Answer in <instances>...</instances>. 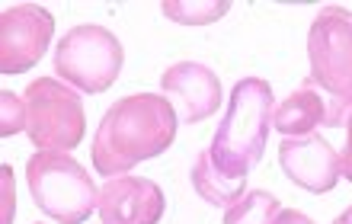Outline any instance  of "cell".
<instances>
[{
  "instance_id": "7a4b0ae2",
  "label": "cell",
  "mask_w": 352,
  "mask_h": 224,
  "mask_svg": "<svg viewBox=\"0 0 352 224\" xmlns=\"http://www.w3.org/2000/svg\"><path fill=\"white\" fill-rule=\"evenodd\" d=\"M272 87L260 77L237 80L221 125L212 138V164L234 179H247L266 154L272 128Z\"/></svg>"
},
{
  "instance_id": "5b68a950",
  "label": "cell",
  "mask_w": 352,
  "mask_h": 224,
  "mask_svg": "<svg viewBox=\"0 0 352 224\" xmlns=\"http://www.w3.org/2000/svg\"><path fill=\"white\" fill-rule=\"evenodd\" d=\"M125 48L106 26H74L55 48V71L84 93H106L122 74Z\"/></svg>"
},
{
  "instance_id": "277c9868",
  "label": "cell",
  "mask_w": 352,
  "mask_h": 224,
  "mask_svg": "<svg viewBox=\"0 0 352 224\" xmlns=\"http://www.w3.org/2000/svg\"><path fill=\"white\" fill-rule=\"evenodd\" d=\"M307 58L311 80L333 96L327 125L336 128L352 109V16L343 7H327L314 16L307 32Z\"/></svg>"
},
{
  "instance_id": "8fae6325",
  "label": "cell",
  "mask_w": 352,
  "mask_h": 224,
  "mask_svg": "<svg viewBox=\"0 0 352 224\" xmlns=\"http://www.w3.org/2000/svg\"><path fill=\"white\" fill-rule=\"evenodd\" d=\"M327 115H330V109L324 106V100L314 93V87L305 84L276 106L272 125L285 138H307V135H314L317 125H327Z\"/></svg>"
},
{
  "instance_id": "7c38bea8",
  "label": "cell",
  "mask_w": 352,
  "mask_h": 224,
  "mask_svg": "<svg viewBox=\"0 0 352 224\" xmlns=\"http://www.w3.org/2000/svg\"><path fill=\"white\" fill-rule=\"evenodd\" d=\"M243 183H247V179H234V177H228V173H221V170L214 167L208 150L195 157L192 186H195V192H199L205 202H212V205H218V208L221 205L231 208L234 202H241L243 199Z\"/></svg>"
},
{
  "instance_id": "ac0fdd59",
  "label": "cell",
  "mask_w": 352,
  "mask_h": 224,
  "mask_svg": "<svg viewBox=\"0 0 352 224\" xmlns=\"http://www.w3.org/2000/svg\"><path fill=\"white\" fill-rule=\"evenodd\" d=\"M333 224H352V205L346 208V212H343V215H340V218H336Z\"/></svg>"
},
{
  "instance_id": "8992f818",
  "label": "cell",
  "mask_w": 352,
  "mask_h": 224,
  "mask_svg": "<svg viewBox=\"0 0 352 224\" xmlns=\"http://www.w3.org/2000/svg\"><path fill=\"white\" fill-rule=\"evenodd\" d=\"M26 135L38 150H71L80 144L87 128L84 103L67 84L55 77H38L26 87Z\"/></svg>"
},
{
  "instance_id": "e0dca14e",
  "label": "cell",
  "mask_w": 352,
  "mask_h": 224,
  "mask_svg": "<svg viewBox=\"0 0 352 224\" xmlns=\"http://www.w3.org/2000/svg\"><path fill=\"white\" fill-rule=\"evenodd\" d=\"M276 224H314L307 215H301V212H295V208H282V215H278Z\"/></svg>"
},
{
  "instance_id": "ba28073f",
  "label": "cell",
  "mask_w": 352,
  "mask_h": 224,
  "mask_svg": "<svg viewBox=\"0 0 352 224\" xmlns=\"http://www.w3.org/2000/svg\"><path fill=\"white\" fill-rule=\"evenodd\" d=\"M278 164L285 177L307 192H330L343 177V160L320 135L285 138L278 144Z\"/></svg>"
},
{
  "instance_id": "2e32d148",
  "label": "cell",
  "mask_w": 352,
  "mask_h": 224,
  "mask_svg": "<svg viewBox=\"0 0 352 224\" xmlns=\"http://www.w3.org/2000/svg\"><path fill=\"white\" fill-rule=\"evenodd\" d=\"M343 160V177L352 183V115H349V128H346V150L340 154Z\"/></svg>"
},
{
  "instance_id": "5bb4252c",
  "label": "cell",
  "mask_w": 352,
  "mask_h": 224,
  "mask_svg": "<svg viewBox=\"0 0 352 224\" xmlns=\"http://www.w3.org/2000/svg\"><path fill=\"white\" fill-rule=\"evenodd\" d=\"M164 16H170L173 23H183V26H208V23H218V19L231 10L228 0H167L164 3Z\"/></svg>"
},
{
  "instance_id": "9a60e30c",
  "label": "cell",
  "mask_w": 352,
  "mask_h": 224,
  "mask_svg": "<svg viewBox=\"0 0 352 224\" xmlns=\"http://www.w3.org/2000/svg\"><path fill=\"white\" fill-rule=\"evenodd\" d=\"M0 135L10 138V135H16V131H26V122H29V112H26V100L16 96L13 90H3L0 93Z\"/></svg>"
},
{
  "instance_id": "6da1fadb",
  "label": "cell",
  "mask_w": 352,
  "mask_h": 224,
  "mask_svg": "<svg viewBox=\"0 0 352 224\" xmlns=\"http://www.w3.org/2000/svg\"><path fill=\"white\" fill-rule=\"evenodd\" d=\"M176 109L167 96H125L102 115L93 138V167L102 177H122L141 160L160 157L176 138Z\"/></svg>"
},
{
  "instance_id": "52a82bcc",
  "label": "cell",
  "mask_w": 352,
  "mask_h": 224,
  "mask_svg": "<svg viewBox=\"0 0 352 224\" xmlns=\"http://www.w3.org/2000/svg\"><path fill=\"white\" fill-rule=\"evenodd\" d=\"M55 36V16L38 3H16L0 13V71L23 74L42 61Z\"/></svg>"
},
{
  "instance_id": "3957f363",
  "label": "cell",
  "mask_w": 352,
  "mask_h": 224,
  "mask_svg": "<svg viewBox=\"0 0 352 224\" xmlns=\"http://www.w3.org/2000/svg\"><path fill=\"white\" fill-rule=\"evenodd\" d=\"M29 192L42 215L58 224H84L100 208V189L93 177L65 150H38L26 164Z\"/></svg>"
},
{
  "instance_id": "30bf717a",
  "label": "cell",
  "mask_w": 352,
  "mask_h": 224,
  "mask_svg": "<svg viewBox=\"0 0 352 224\" xmlns=\"http://www.w3.org/2000/svg\"><path fill=\"white\" fill-rule=\"evenodd\" d=\"M160 87L170 96L179 100L183 122H189V125H199V122L212 119L214 112L221 109V80L205 65H195V61L170 65L160 74Z\"/></svg>"
},
{
  "instance_id": "4fadbf2b",
  "label": "cell",
  "mask_w": 352,
  "mask_h": 224,
  "mask_svg": "<svg viewBox=\"0 0 352 224\" xmlns=\"http://www.w3.org/2000/svg\"><path fill=\"white\" fill-rule=\"evenodd\" d=\"M278 215H282V202L266 189H253L224 212V224H276Z\"/></svg>"
},
{
  "instance_id": "9c48e42d",
  "label": "cell",
  "mask_w": 352,
  "mask_h": 224,
  "mask_svg": "<svg viewBox=\"0 0 352 224\" xmlns=\"http://www.w3.org/2000/svg\"><path fill=\"white\" fill-rule=\"evenodd\" d=\"M102 224H157L164 218V192L154 179L116 177L100 189Z\"/></svg>"
}]
</instances>
